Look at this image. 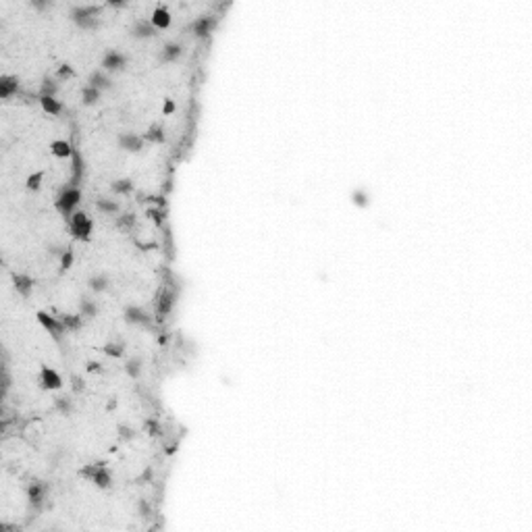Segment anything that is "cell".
I'll list each match as a JSON object with an SVG mask.
<instances>
[{
	"instance_id": "cell-1",
	"label": "cell",
	"mask_w": 532,
	"mask_h": 532,
	"mask_svg": "<svg viewBox=\"0 0 532 532\" xmlns=\"http://www.w3.org/2000/svg\"><path fill=\"white\" fill-rule=\"evenodd\" d=\"M79 200H81V191H79V187H75V185H66V187H62V191L58 193V197H56V208H58V212L62 214V216H73L75 212V206L79 204Z\"/></svg>"
},
{
	"instance_id": "cell-2",
	"label": "cell",
	"mask_w": 532,
	"mask_h": 532,
	"mask_svg": "<svg viewBox=\"0 0 532 532\" xmlns=\"http://www.w3.org/2000/svg\"><path fill=\"white\" fill-rule=\"evenodd\" d=\"M98 7H90V5H83V7H73L71 9V19L73 23L79 25L81 29H94L98 27Z\"/></svg>"
},
{
	"instance_id": "cell-3",
	"label": "cell",
	"mask_w": 532,
	"mask_h": 532,
	"mask_svg": "<svg viewBox=\"0 0 532 532\" xmlns=\"http://www.w3.org/2000/svg\"><path fill=\"white\" fill-rule=\"evenodd\" d=\"M69 223H71V231L79 237V239H87L92 233V220L90 216H87L85 212H75L71 218H69Z\"/></svg>"
},
{
	"instance_id": "cell-4",
	"label": "cell",
	"mask_w": 532,
	"mask_h": 532,
	"mask_svg": "<svg viewBox=\"0 0 532 532\" xmlns=\"http://www.w3.org/2000/svg\"><path fill=\"white\" fill-rule=\"evenodd\" d=\"M81 474L87 476V478H92V482H94L96 486H100V489H106V486H110V472L104 468L102 463L90 466V468H85Z\"/></svg>"
},
{
	"instance_id": "cell-5",
	"label": "cell",
	"mask_w": 532,
	"mask_h": 532,
	"mask_svg": "<svg viewBox=\"0 0 532 532\" xmlns=\"http://www.w3.org/2000/svg\"><path fill=\"white\" fill-rule=\"evenodd\" d=\"M125 64H127V58L123 52L119 50H108L102 58V71L106 73H115V71H123L125 69Z\"/></svg>"
},
{
	"instance_id": "cell-6",
	"label": "cell",
	"mask_w": 532,
	"mask_h": 532,
	"mask_svg": "<svg viewBox=\"0 0 532 532\" xmlns=\"http://www.w3.org/2000/svg\"><path fill=\"white\" fill-rule=\"evenodd\" d=\"M38 320H40V324L46 328L56 341L62 339V332L66 330V326H64L62 320H56L54 316H50V314H46V312H38Z\"/></svg>"
},
{
	"instance_id": "cell-7",
	"label": "cell",
	"mask_w": 532,
	"mask_h": 532,
	"mask_svg": "<svg viewBox=\"0 0 532 532\" xmlns=\"http://www.w3.org/2000/svg\"><path fill=\"white\" fill-rule=\"evenodd\" d=\"M125 320L129 324H144V326H148L150 324V314L140 306H127L125 308Z\"/></svg>"
},
{
	"instance_id": "cell-8",
	"label": "cell",
	"mask_w": 532,
	"mask_h": 532,
	"mask_svg": "<svg viewBox=\"0 0 532 532\" xmlns=\"http://www.w3.org/2000/svg\"><path fill=\"white\" fill-rule=\"evenodd\" d=\"M40 381H42V387L44 389H50V391H56V389H60L62 387V379H60V374L56 372V370H52V368H42V372H40Z\"/></svg>"
},
{
	"instance_id": "cell-9",
	"label": "cell",
	"mask_w": 532,
	"mask_h": 532,
	"mask_svg": "<svg viewBox=\"0 0 532 532\" xmlns=\"http://www.w3.org/2000/svg\"><path fill=\"white\" fill-rule=\"evenodd\" d=\"M156 34V27L152 25L150 19H138L136 23L131 25V36L138 38V40H146V38H152Z\"/></svg>"
},
{
	"instance_id": "cell-10",
	"label": "cell",
	"mask_w": 532,
	"mask_h": 532,
	"mask_svg": "<svg viewBox=\"0 0 532 532\" xmlns=\"http://www.w3.org/2000/svg\"><path fill=\"white\" fill-rule=\"evenodd\" d=\"M119 146L125 152H140L144 146V138L136 136V133H121L119 136Z\"/></svg>"
},
{
	"instance_id": "cell-11",
	"label": "cell",
	"mask_w": 532,
	"mask_h": 532,
	"mask_svg": "<svg viewBox=\"0 0 532 532\" xmlns=\"http://www.w3.org/2000/svg\"><path fill=\"white\" fill-rule=\"evenodd\" d=\"M17 90H19L17 77H13V75H3V77H0V98H3V100H9L13 94H17Z\"/></svg>"
},
{
	"instance_id": "cell-12",
	"label": "cell",
	"mask_w": 532,
	"mask_h": 532,
	"mask_svg": "<svg viewBox=\"0 0 532 532\" xmlns=\"http://www.w3.org/2000/svg\"><path fill=\"white\" fill-rule=\"evenodd\" d=\"M150 21H152V25L156 29H167L171 25V13L164 7H158V9H154Z\"/></svg>"
},
{
	"instance_id": "cell-13",
	"label": "cell",
	"mask_w": 532,
	"mask_h": 532,
	"mask_svg": "<svg viewBox=\"0 0 532 532\" xmlns=\"http://www.w3.org/2000/svg\"><path fill=\"white\" fill-rule=\"evenodd\" d=\"M13 283H15V289L23 297H27L34 289V279L27 275H13Z\"/></svg>"
},
{
	"instance_id": "cell-14",
	"label": "cell",
	"mask_w": 532,
	"mask_h": 532,
	"mask_svg": "<svg viewBox=\"0 0 532 532\" xmlns=\"http://www.w3.org/2000/svg\"><path fill=\"white\" fill-rule=\"evenodd\" d=\"M181 52H183L181 44H177V42H169L167 46L162 48V52H160V60H164V62H173V60H177V58L181 56Z\"/></svg>"
},
{
	"instance_id": "cell-15",
	"label": "cell",
	"mask_w": 532,
	"mask_h": 532,
	"mask_svg": "<svg viewBox=\"0 0 532 532\" xmlns=\"http://www.w3.org/2000/svg\"><path fill=\"white\" fill-rule=\"evenodd\" d=\"M110 77L106 75V71H102V69H98V71H94L92 75H90V83L87 85H92V87H96V90H106V87H110Z\"/></svg>"
},
{
	"instance_id": "cell-16",
	"label": "cell",
	"mask_w": 532,
	"mask_h": 532,
	"mask_svg": "<svg viewBox=\"0 0 532 532\" xmlns=\"http://www.w3.org/2000/svg\"><path fill=\"white\" fill-rule=\"evenodd\" d=\"M50 150H52L54 156H58V158H69V156H73V152H75V150L71 148V144L64 142V140L52 142V144H50Z\"/></svg>"
},
{
	"instance_id": "cell-17",
	"label": "cell",
	"mask_w": 532,
	"mask_h": 532,
	"mask_svg": "<svg viewBox=\"0 0 532 532\" xmlns=\"http://www.w3.org/2000/svg\"><path fill=\"white\" fill-rule=\"evenodd\" d=\"M40 104L44 108V113H48L50 117L60 115V110H62V104L52 96H40Z\"/></svg>"
},
{
	"instance_id": "cell-18",
	"label": "cell",
	"mask_w": 532,
	"mask_h": 532,
	"mask_svg": "<svg viewBox=\"0 0 532 532\" xmlns=\"http://www.w3.org/2000/svg\"><path fill=\"white\" fill-rule=\"evenodd\" d=\"M193 34L195 36H208L210 34V29L214 27V19H208V17H200V19H195L193 21Z\"/></svg>"
},
{
	"instance_id": "cell-19",
	"label": "cell",
	"mask_w": 532,
	"mask_h": 532,
	"mask_svg": "<svg viewBox=\"0 0 532 532\" xmlns=\"http://www.w3.org/2000/svg\"><path fill=\"white\" fill-rule=\"evenodd\" d=\"M27 495H29V501L40 505L44 501V495H46V486H44L42 482H31L29 484V489H27Z\"/></svg>"
},
{
	"instance_id": "cell-20",
	"label": "cell",
	"mask_w": 532,
	"mask_h": 532,
	"mask_svg": "<svg viewBox=\"0 0 532 532\" xmlns=\"http://www.w3.org/2000/svg\"><path fill=\"white\" fill-rule=\"evenodd\" d=\"M100 90H96V87H92V85H85L83 90H81V102L85 104V106H92V104H96L98 100H100Z\"/></svg>"
},
{
	"instance_id": "cell-21",
	"label": "cell",
	"mask_w": 532,
	"mask_h": 532,
	"mask_svg": "<svg viewBox=\"0 0 532 532\" xmlns=\"http://www.w3.org/2000/svg\"><path fill=\"white\" fill-rule=\"evenodd\" d=\"M144 140H148V142H156V144H162L164 142V129H162V125H152L148 131H146V136H144Z\"/></svg>"
},
{
	"instance_id": "cell-22",
	"label": "cell",
	"mask_w": 532,
	"mask_h": 532,
	"mask_svg": "<svg viewBox=\"0 0 532 532\" xmlns=\"http://www.w3.org/2000/svg\"><path fill=\"white\" fill-rule=\"evenodd\" d=\"M73 183L77 187V183L81 181V177H83V162H81V156H79V152H73Z\"/></svg>"
},
{
	"instance_id": "cell-23",
	"label": "cell",
	"mask_w": 532,
	"mask_h": 532,
	"mask_svg": "<svg viewBox=\"0 0 532 532\" xmlns=\"http://www.w3.org/2000/svg\"><path fill=\"white\" fill-rule=\"evenodd\" d=\"M96 206H98V210L104 212V214H117V212H119V204L113 202V200H108V197H100L98 202H96Z\"/></svg>"
},
{
	"instance_id": "cell-24",
	"label": "cell",
	"mask_w": 532,
	"mask_h": 532,
	"mask_svg": "<svg viewBox=\"0 0 532 532\" xmlns=\"http://www.w3.org/2000/svg\"><path fill=\"white\" fill-rule=\"evenodd\" d=\"M79 310H81V316H85V318H94L96 316V304L90 300V297H81V302H79Z\"/></svg>"
},
{
	"instance_id": "cell-25",
	"label": "cell",
	"mask_w": 532,
	"mask_h": 532,
	"mask_svg": "<svg viewBox=\"0 0 532 532\" xmlns=\"http://www.w3.org/2000/svg\"><path fill=\"white\" fill-rule=\"evenodd\" d=\"M108 279L104 277V275H94L92 279H90V289L92 291H96V293H102V291H106L108 289Z\"/></svg>"
},
{
	"instance_id": "cell-26",
	"label": "cell",
	"mask_w": 532,
	"mask_h": 532,
	"mask_svg": "<svg viewBox=\"0 0 532 532\" xmlns=\"http://www.w3.org/2000/svg\"><path fill=\"white\" fill-rule=\"evenodd\" d=\"M173 304H175V291H171V289H164V291H162V295H160V306H158L160 314H167L169 310L173 308Z\"/></svg>"
},
{
	"instance_id": "cell-27",
	"label": "cell",
	"mask_w": 532,
	"mask_h": 532,
	"mask_svg": "<svg viewBox=\"0 0 532 532\" xmlns=\"http://www.w3.org/2000/svg\"><path fill=\"white\" fill-rule=\"evenodd\" d=\"M125 370H127V374L131 376V379H138V376L142 374V360H140V358H131V360H127Z\"/></svg>"
},
{
	"instance_id": "cell-28",
	"label": "cell",
	"mask_w": 532,
	"mask_h": 532,
	"mask_svg": "<svg viewBox=\"0 0 532 532\" xmlns=\"http://www.w3.org/2000/svg\"><path fill=\"white\" fill-rule=\"evenodd\" d=\"M131 189H133V183L129 179H119V181L113 183V191L115 193H129Z\"/></svg>"
},
{
	"instance_id": "cell-29",
	"label": "cell",
	"mask_w": 532,
	"mask_h": 532,
	"mask_svg": "<svg viewBox=\"0 0 532 532\" xmlns=\"http://www.w3.org/2000/svg\"><path fill=\"white\" fill-rule=\"evenodd\" d=\"M123 349H125V347H123V343H115V341H113V343H106V345H104V351L108 353V356H113V358H119V356H123Z\"/></svg>"
},
{
	"instance_id": "cell-30",
	"label": "cell",
	"mask_w": 532,
	"mask_h": 532,
	"mask_svg": "<svg viewBox=\"0 0 532 532\" xmlns=\"http://www.w3.org/2000/svg\"><path fill=\"white\" fill-rule=\"evenodd\" d=\"M81 318H83V316H75V314H71V316H64L62 322H64L66 330H75V328L81 326Z\"/></svg>"
},
{
	"instance_id": "cell-31",
	"label": "cell",
	"mask_w": 532,
	"mask_h": 532,
	"mask_svg": "<svg viewBox=\"0 0 532 532\" xmlns=\"http://www.w3.org/2000/svg\"><path fill=\"white\" fill-rule=\"evenodd\" d=\"M56 410H58L60 414H64V416H69L71 410H73V406H71V402H69L66 397H58V399H56Z\"/></svg>"
},
{
	"instance_id": "cell-32",
	"label": "cell",
	"mask_w": 532,
	"mask_h": 532,
	"mask_svg": "<svg viewBox=\"0 0 532 532\" xmlns=\"http://www.w3.org/2000/svg\"><path fill=\"white\" fill-rule=\"evenodd\" d=\"M54 94H56V83L52 79H46L42 85V90H40V96H52L54 98Z\"/></svg>"
},
{
	"instance_id": "cell-33",
	"label": "cell",
	"mask_w": 532,
	"mask_h": 532,
	"mask_svg": "<svg viewBox=\"0 0 532 532\" xmlns=\"http://www.w3.org/2000/svg\"><path fill=\"white\" fill-rule=\"evenodd\" d=\"M42 177H44V173L29 175V177H27V187H29V189H40V185H42Z\"/></svg>"
},
{
	"instance_id": "cell-34",
	"label": "cell",
	"mask_w": 532,
	"mask_h": 532,
	"mask_svg": "<svg viewBox=\"0 0 532 532\" xmlns=\"http://www.w3.org/2000/svg\"><path fill=\"white\" fill-rule=\"evenodd\" d=\"M71 264H73V252H71V250H64V252L60 254V266H62V269H69Z\"/></svg>"
},
{
	"instance_id": "cell-35",
	"label": "cell",
	"mask_w": 532,
	"mask_h": 532,
	"mask_svg": "<svg viewBox=\"0 0 532 532\" xmlns=\"http://www.w3.org/2000/svg\"><path fill=\"white\" fill-rule=\"evenodd\" d=\"M353 197H356V204H360V206H366V204H368V195H364V193H356Z\"/></svg>"
},
{
	"instance_id": "cell-36",
	"label": "cell",
	"mask_w": 532,
	"mask_h": 532,
	"mask_svg": "<svg viewBox=\"0 0 532 532\" xmlns=\"http://www.w3.org/2000/svg\"><path fill=\"white\" fill-rule=\"evenodd\" d=\"M71 75H73V69H71V66H66V64L58 71V77H71Z\"/></svg>"
},
{
	"instance_id": "cell-37",
	"label": "cell",
	"mask_w": 532,
	"mask_h": 532,
	"mask_svg": "<svg viewBox=\"0 0 532 532\" xmlns=\"http://www.w3.org/2000/svg\"><path fill=\"white\" fill-rule=\"evenodd\" d=\"M162 110H164V115H171L173 110H175V102H173V100H167L164 106H162Z\"/></svg>"
}]
</instances>
